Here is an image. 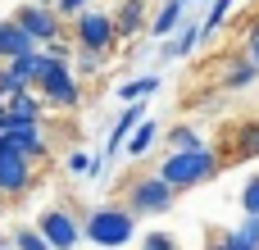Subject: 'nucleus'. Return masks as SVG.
I'll use <instances>...</instances> for the list:
<instances>
[{
  "label": "nucleus",
  "instance_id": "nucleus-29",
  "mask_svg": "<svg viewBox=\"0 0 259 250\" xmlns=\"http://www.w3.org/2000/svg\"><path fill=\"white\" fill-rule=\"evenodd\" d=\"M82 9H91V5H87V0H59V5H55V14H59V18H77Z\"/></svg>",
  "mask_w": 259,
  "mask_h": 250
},
{
  "label": "nucleus",
  "instance_id": "nucleus-13",
  "mask_svg": "<svg viewBox=\"0 0 259 250\" xmlns=\"http://www.w3.org/2000/svg\"><path fill=\"white\" fill-rule=\"evenodd\" d=\"M196 46H200V23H196V18H182V27H178L168 41H159V59H164V64H173V59H187Z\"/></svg>",
  "mask_w": 259,
  "mask_h": 250
},
{
  "label": "nucleus",
  "instance_id": "nucleus-5",
  "mask_svg": "<svg viewBox=\"0 0 259 250\" xmlns=\"http://www.w3.org/2000/svg\"><path fill=\"white\" fill-rule=\"evenodd\" d=\"M32 228L46 237V246H50V250H77V246H82V223H77V214L64 210V205H46V210H36V223H32Z\"/></svg>",
  "mask_w": 259,
  "mask_h": 250
},
{
  "label": "nucleus",
  "instance_id": "nucleus-25",
  "mask_svg": "<svg viewBox=\"0 0 259 250\" xmlns=\"http://www.w3.org/2000/svg\"><path fill=\"white\" fill-rule=\"evenodd\" d=\"M232 232H237L241 241H250V246L259 250V219H255V214H241V223H237Z\"/></svg>",
  "mask_w": 259,
  "mask_h": 250
},
{
  "label": "nucleus",
  "instance_id": "nucleus-12",
  "mask_svg": "<svg viewBox=\"0 0 259 250\" xmlns=\"http://www.w3.org/2000/svg\"><path fill=\"white\" fill-rule=\"evenodd\" d=\"M191 5H196V0H164V5L155 9V18L146 23V36H150V41H168V36L182 27V18H187Z\"/></svg>",
  "mask_w": 259,
  "mask_h": 250
},
{
  "label": "nucleus",
  "instance_id": "nucleus-31",
  "mask_svg": "<svg viewBox=\"0 0 259 250\" xmlns=\"http://www.w3.org/2000/svg\"><path fill=\"white\" fill-rule=\"evenodd\" d=\"M87 178H105V155H96V159H91V169H87Z\"/></svg>",
  "mask_w": 259,
  "mask_h": 250
},
{
  "label": "nucleus",
  "instance_id": "nucleus-32",
  "mask_svg": "<svg viewBox=\"0 0 259 250\" xmlns=\"http://www.w3.org/2000/svg\"><path fill=\"white\" fill-rule=\"evenodd\" d=\"M36 5H46V9H55V5H59V0H36Z\"/></svg>",
  "mask_w": 259,
  "mask_h": 250
},
{
  "label": "nucleus",
  "instance_id": "nucleus-16",
  "mask_svg": "<svg viewBox=\"0 0 259 250\" xmlns=\"http://www.w3.org/2000/svg\"><path fill=\"white\" fill-rule=\"evenodd\" d=\"M164 146H168V155H191V150H209V141L191 128V123H178V128H168L164 137H159Z\"/></svg>",
  "mask_w": 259,
  "mask_h": 250
},
{
  "label": "nucleus",
  "instance_id": "nucleus-14",
  "mask_svg": "<svg viewBox=\"0 0 259 250\" xmlns=\"http://www.w3.org/2000/svg\"><path fill=\"white\" fill-rule=\"evenodd\" d=\"M32 50H41L14 18H0V64H14V59H23V55H32Z\"/></svg>",
  "mask_w": 259,
  "mask_h": 250
},
{
  "label": "nucleus",
  "instance_id": "nucleus-11",
  "mask_svg": "<svg viewBox=\"0 0 259 250\" xmlns=\"http://www.w3.org/2000/svg\"><path fill=\"white\" fill-rule=\"evenodd\" d=\"M141 118H146V105H141V100H137V105H123V109H118V118H114L109 137H105V164H109V159H114V155L127 146V137L137 132V123H141Z\"/></svg>",
  "mask_w": 259,
  "mask_h": 250
},
{
  "label": "nucleus",
  "instance_id": "nucleus-22",
  "mask_svg": "<svg viewBox=\"0 0 259 250\" xmlns=\"http://www.w3.org/2000/svg\"><path fill=\"white\" fill-rule=\"evenodd\" d=\"M259 155V123L241 128V146H237V159H255Z\"/></svg>",
  "mask_w": 259,
  "mask_h": 250
},
{
  "label": "nucleus",
  "instance_id": "nucleus-19",
  "mask_svg": "<svg viewBox=\"0 0 259 250\" xmlns=\"http://www.w3.org/2000/svg\"><path fill=\"white\" fill-rule=\"evenodd\" d=\"M155 141H159V123H155V118H141V123H137V132L127 137V146H123V150H127L132 159H141Z\"/></svg>",
  "mask_w": 259,
  "mask_h": 250
},
{
  "label": "nucleus",
  "instance_id": "nucleus-7",
  "mask_svg": "<svg viewBox=\"0 0 259 250\" xmlns=\"http://www.w3.org/2000/svg\"><path fill=\"white\" fill-rule=\"evenodd\" d=\"M36 46H50L55 36H64V18L55 14V9H46V5H36V0H23V5H14V14H9Z\"/></svg>",
  "mask_w": 259,
  "mask_h": 250
},
{
  "label": "nucleus",
  "instance_id": "nucleus-6",
  "mask_svg": "<svg viewBox=\"0 0 259 250\" xmlns=\"http://www.w3.org/2000/svg\"><path fill=\"white\" fill-rule=\"evenodd\" d=\"M73 46L109 55V50L118 46V32H114V14H105V9H82V14L73 18Z\"/></svg>",
  "mask_w": 259,
  "mask_h": 250
},
{
  "label": "nucleus",
  "instance_id": "nucleus-33",
  "mask_svg": "<svg viewBox=\"0 0 259 250\" xmlns=\"http://www.w3.org/2000/svg\"><path fill=\"white\" fill-rule=\"evenodd\" d=\"M0 250H14V246H9V237H5V241H0Z\"/></svg>",
  "mask_w": 259,
  "mask_h": 250
},
{
  "label": "nucleus",
  "instance_id": "nucleus-30",
  "mask_svg": "<svg viewBox=\"0 0 259 250\" xmlns=\"http://www.w3.org/2000/svg\"><path fill=\"white\" fill-rule=\"evenodd\" d=\"M219 246H223V250H255L250 241H241L237 232H219Z\"/></svg>",
  "mask_w": 259,
  "mask_h": 250
},
{
  "label": "nucleus",
  "instance_id": "nucleus-1",
  "mask_svg": "<svg viewBox=\"0 0 259 250\" xmlns=\"http://www.w3.org/2000/svg\"><path fill=\"white\" fill-rule=\"evenodd\" d=\"M82 241L96 250H123L137 241V214L123 200H105V205H87L82 210Z\"/></svg>",
  "mask_w": 259,
  "mask_h": 250
},
{
  "label": "nucleus",
  "instance_id": "nucleus-34",
  "mask_svg": "<svg viewBox=\"0 0 259 250\" xmlns=\"http://www.w3.org/2000/svg\"><path fill=\"white\" fill-rule=\"evenodd\" d=\"M0 114H5V100H0Z\"/></svg>",
  "mask_w": 259,
  "mask_h": 250
},
{
  "label": "nucleus",
  "instance_id": "nucleus-20",
  "mask_svg": "<svg viewBox=\"0 0 259 250\" xmlns=\"http://www.w3.org/2000/svg\"><path fill=\"white\" fill-rule=\"evenodd\" d=\"M100 68H105V55H100V50H82V46L73 50V73H77V82H82V77H96Z\"/></svg>",
  "mask_w": 259,
  "mask_h": 250
},
{
  "label": "nucleus",
  "instance_id": "nucleus-18",
  "mask_svg": "<svg viewBox=\"0 0 259 250\" xmlns=\"http://www.w3.org/2000/svg\"><path fill=\"white\" fill-rule=\"evenodd\" d=\"M159 91V73H146V77H127L118 91H114V100L118 105H137L141 96H155Z\"/></svg>",
  "mask_w": 259,
  "mask_h": 250
},
{
  "label": "nucleus",
  "instance_id": "nucleus-4",
  "mask_svg": "<svg viewBox=\"0 0 259 250\" xmlns=\"http://www.w3.org/2000/svg\"><path fill=\"white\" fill-rule=\"evenodd\" d=\"M123 205H127L137 219H146V214H168V210L178 205V191H173L159 173H137V178L123 182Z\"/></svg>",
  "mask_w": 259,
  "mask_h": 250
},
{
  "label": "nucleus",
  "instance_id": "nucleus-23",
  "mask_svg": "<svg viewBox=\"0 0 259 250\" xmlns=\"http://www.w3.org/2000/svg\"><path fill=\"white\" fill-rule=\"evenodd\" d=\"M241 214H255L259 219V173H250L246 187H241Z\"/></svg>",
  "mask_w": 259,
  "mask_h": 250
},
{
  "label": "nucleus",
  "instance_id": "nucleus-9",
  "mask_svg": "<svg viewBox=\"0 0 259 250\" xmlns=\"http://www.w3.org/2000/svg\"><path fill=\"white\" fill-rule=\"evenodd\" d=\"M36 182V164H27L23 155L0 146V200H23Z\"/></svg>",
  "mask_w": 259,
  "mask_h": 250
},
{
  "label": "nucleus",
  "instance_id": "nucleus-3",
  "mask_svg": "<svg viewBox=\"0 0 259 250\" xmlns=\"http://www.w3.org/2000/svg\"><path fill=\"white\" fill-rule=\"evenodd\" d=\"M219 169H223V159L214 155V146L209 150H191V155H164V164L155 169L178 196L182 191H191V187H205L209 178H219Z\"/></svg>",
  "mask_w": 259,
  "mask_h": 250
},
{
  "label": "nucleus",
  "instance_id": "nucleus-27",
  "mask_svg": "<svg viewBox=\"0 0 259 250\" xmlns=\"http://www.w3.org/2000/svg\"><path fill=\"white\" fill-rule=\"evenodd\" d=\"M141 250H178V237H168V232H146V237H141Z\"/></svg>",
  "mask_w": 259,
  "mask_h": 250
},
{
  "label": "nucleus",
  "instance_id": "nucleus-21",
  "mask_svg": "<svg viewBox=\"0 0 259 250\" xmlns=\"http://www.w3.org/2000/svg\"><path fill=\"white\" fill-rule=\"evenodd\" d=\"M9 246H14V250H50V246H46V237H41L32 223H18V228L9 232Z\"/></svg>",
  "mask_w": 259,
  "mask_h": 250
},
{
  "label": "nucleus",
  "instance_id": "nucleus-2",
  "mask_svg": "<svg viewBox=\"0 0 259 250\" xmlns=\"http://www.w3.org/2000/svg\"><path fill=\"white\" fill-rule=\"evenodd\" d=\"M46 55V50H41ZM36 100L46 105V114H68V109H77L82 105V82H77V73H73V64H64V59H50L46 55V64H41V73H36Z\"/></svg>",
  "mask_w": 259,
  "mask_h": 250
},
{
  "label": "nucleus",
  "instance_id": "nucleus-28",
  "mask_svg": "<svg viewBox=\"0 0 259 250\" xmlns=\"http://www.w3.org/2000/svg\"><path fill=\"white\" fill-rule=\"evenodd\" d=\"M64 169H68V173H82V178H87V169H91V155H87V150H73Z\"/></svg>",
  "mask_w": 259,
  "mask_h": 250
},
{
  "label": "nucleus",
  "instance_id": "nucleus-10",
  "mask_svg": "<svg viewBox=\"0 0 259 250\" xmlns=\"http://www.w3.org/2000/svg\"><path fill=\"white\" fill-rule=\"evenodd\" d=\"M18 123H46V105L36 100V91H18V96L5 100L0 132H5V128H18Z\"/></svg>",
  "mask_w": 259,
  "mask_h": 250
},
{
  "label": "nucleus",
  "instance_id": "nucleus-8",
  "mask_svg": "<svg viewBox=\"0 0 259 250\" xmlns=\"http://www.w3.org/2000/svg\"><path fill=\"white\" fill-rule=\"evenodd\" d=\"M0 146L14 150V155H23L27 164H41L50 155V132H46V123H18V128L0 132Z\"/></svg>",
  "mask_w": 259,
  "mask_h": 250
},
{
  "label": "nucleus",
  "instance_id": "nucleus-26",
  "mask_svg": "<svg viewBox=\"0 0 259 250\" xmlns=\"http://www.w3.org/2000/svg\"><path fill=\"white\" fill-rule=\"evenodd\" d=\"M241 46H246V59L259 68V18H250V23H246V41H241Z\"/></svg>",
  "mask_w": 259,
  "mask_h": 250
},
{
  "label": "nucleus",
  "instance_id": "nucleus-24",
  "mask_svg": "<svg viewBox=\"0 0 259 250\" xmlns=\"http://www.w3.org/2000/svg\"><path fill=\"white\" fill-rule=\"evenodd\" d=\"M41 50H46L50 59H64V64H73V50H77V46H73V36H55V41H50V46H41Z\"/></svg>",
  "mask_w": 259,
  "mask_h": 250
},
{
  "label": "nucleus",
  "instance_id": "nucleus-17",
  "mask_svg": "<svg viewBox=\"0 0 259 250\" xmlns=\"http://www.w3.org/2000/svg\"><path fill=\"white\" fill-rule=\"evenodd\" d=\"M255 77H259V68L250 64V59H246V55H237V59H228V68H223L219 87H223V91H246Z\"/></svg>",
  "mask_w": 259,
  "mask_h": 250
},
{
  "label": "nucleus",
  "instance_id": "nucleus-15",
  "mask_svg": "<svg viewBox=\"0 0 259 250\" xmlns=\"http://www.w3.org/2000/svg\"><path fill=\"white\" fill-rule=\"evenodd\" d=\"M146 5H150V0H123V5L114 9V32H118V41L141 36V27H146Z\"/></svg>",
  "mask_w": 259,
  "mask_h": 250
}]
</instances>
